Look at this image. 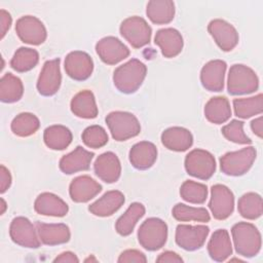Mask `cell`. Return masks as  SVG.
<instances>
[{"mask_svg":"<svg viewBox=\"0 0 263 263\" xmlns=\"http://www.w3.org/2000/svg\"><path fill=\"white\" fill-rule=\"evenodd\" d=\"M88 261H97V260H96V259H92V258H90V257H89L88 259H86V260H85V262H88Z\"/></svg>","mask_w":263,"mask_h":263,"instance_id":"cell-49","label":"cell"},{"mask_svg":"<svg viewBox=\"0 0 263 263\" xmlns=\"http://www.w3.org/2000/svg\"><path fill=\"white\" fill-rule=\"evenodd\" d=\"M62 75L60 71V59L46 61L40 72L37 89L40 95L49 97L58 92L61 86Z\"/></svg>","mask_w":263,"mask_h":263,"instance_id":"cell-14","label":"cell"},{"mask_svg":"<svg viewBox=\"0 0 263 263\" xmlns=\"http://www.w3.org/2000/svg\"><path fill=\"white\" fill-rule=\"evenodd\" d=\"M121 36L135 48L143 47L151 39L152 30L148 23L140 16L125 18L119 28Z\"/></svg>","mask_w":263,"mask_h":263,"instance_id":"cell-8","label":"cell"},{"mask_svg":"<svg viewBox=\"0 0 263 263\" xmlns=\"http://www.w3.org/2000/svg\"><path fill=\"white\" fill-rule=\"evenodd\" d=\"M233 108L235 115L243 119L261 114L263 110V96L259 93L251 98L234 99Z\"/></svg>","mask_w":263,"mask_h":263,"instance_id":"cell-34","label":"cell"},{"mask_svg":"<svg viewBox=\"0 0 263 263\" xmlns=\"http://www.w3.org/2000/svg\"><path fill=\"white\" fill-rule=\"evenodd\" d=\"M185 170L192 177L209 180L216 171L215 157L209 151L194 149L186 155Z\"/></svg>","mask_w":263,"mask_h":263,"instance_id":"cell-7","label":"cell"},{"mask_svg":"<svg viewBox=\"0 0 263 263\" xmlns=\"http://www.w3.org/2000/svg\"><path fill=\"white\" fill-rule=\"evenodd\" d=\"M39 62V53L36 49L20 47L13 54L10 66L16 72L23 73L32 70Z\"/></svg>","mask_w":263,"mask_h":263,"instance_id":"cell-36","label":"cell"},{"mask_svg":"<svg viewBox=\"0 0 263 263\" xmlns=\"http://www.w3.org/2000/svg\"><path fill=\"white\" fill-rule=\"evenodd\" d=\"M34 210L37 214L51 217H64L67 215L68 204L58 195L49 192H43L38 195L34 203Z\"/></svg>","mask_w":263,"mask_h":263,"instance_id":"cell-22","label":"cell"},{"mask_svg":"<svg viewBox=\"0 0 263 263\" xmlns=\"http://www.w3.org/2000/svg\"><path fill=\"white\" fill-rule=\"evenodd\" d=\"M222 135L228 140L236 144H251L252 140L243 132V122L239 120H231L222 127Z\"/></svg>","mask_w":263,"mask_h":263,"instance_id":"cell-41","label":"cell"},{"mask_svg":"<svg viewBox=\"0 0 263 263\" xmlns=\"http://www.w3.org/2000/svg\"><path fill=\"white\" fill-rule=\"evenodd\" d=\"M11 16L10 14L4 10L1 9L0 10V25H1V38H3L6 34V32L8 31V29L10 28L11 25Z\"/></svg>","mask_w":263,"mask_h":263,"instance_id":"cell-45","label":"cell"},{"mask_svg":"<svg viewBox=\"0 0 263 263\" xmlns=\"http://www.w3.org/2000/svg\"><path fill=\"white\" fill-rule=\"evenodd\" d=\"M231 234L235 251L243 257H254L261 250V234L252 223L238 222L233 225Z\"/></svg>","mask_w":263,"mask_h":263,"instance_id":"cell-2","label":"cell"},{"mask_svg":"<svg viewBox=\"0 0 263 263\" xmlns=\"http://www.w3.org/2000/svg\"><path fill=\"white\" fill-rule=\"evenodd\" d=\"M71 111L74 115L84 119H92L98 115L95 96L90 90H81L71 101Z\"/></svg>","mask_w":263,"mask_h":263,"instance_id":"cell-28","label":"cell"},{"mask_svg":"<svg viewBox=\"0 0 263 263\" xmlns=\"http://www.w3.org/2000/svg\"><path fill=\"white\" fill-rule=\"evenodd\" d=\"M209 208L217 220H225L234 209V196L231 190L222 184H216L211 189Z\"/></svg>","mask_w":263,"mask_h":263,"instance_id":"cell-10","label":"cell"},{"mask_svg":"<svg viewBox=\"0 0 263 263\" xmlns=\"http://www.w3.org/2000/svg\"><path fill=\"white\" fill-rule=\"evenodd\" d=\"M9 235L12 241L21 247L37 249L40 246L41 240L37 236V229L25 217H16L11 221Z\"/></svg>","mask_w":263,"mask_h":263,"instance_id":"cell-11","label":"cell"},{"mask_svg":"<svg viewBox=\"0 0 263 263\" xmlns=\"http://www.w3.org/2000/svg\"><path fill=\"white\" fill-rule=\"evenodd\" d=\"M259 79L256 73L248 66L235 64L228 73L227 90L230 95H247L258 89Z\"/></svg>","mask_w":263,"mask_h":263,"instance_id":"cell-4","label":"cell"},{"mask_svg":"<svg viewBox=\"0 0 263 263\" xmlns=\"http://www.w3.org/2000/svg\"><path fill=\"white\" fill-rule=\"evenodd\" d=\"M92 157V152L85 150L81 146H77L74 151L61 158L59 166L60 170L67 175L86 171L89 168Z\"/></svg>","mask_w":263,"mask_h":263,"instance_id":"cell-21","label":"cell"},{"mask_svg":"<svg viewBox=\"0 0 263 263\" xmlns=\"http://www.w3.org/2000/svg\"><path fill=\"white\" fill-rule=\"evenodd\" d=\"M210 257L218 262L225 261L232 254V246L229 233L226 229H218L213 234L208 243Z\"/></svg>","mask_w":263,"mask_h":263,"instance_id":"cell-27","label":"cell"},{"mask_svg":"<svg viewBox=\"0 0 263 263\" xmlns=\"http://www.w3.org/2000/svg\"><path fill=\"white\" fill-rule=\"evenodd\" d=\"M1 215L2 214H4V212H5V210H6V202H5V200L3 199V198H1Z\"/></svg>","mask_w":263,"mask_h":263,"instance_id":"cell-48","label":"cell"},{"mask_svg":"<svg viewBox=\"0 0 263 263\" xmlns=\"http://www.w3.org/2000/svg\"><path fill=\"white\" fill-rule=\"evenodd\" d=\"M145 214V206L140 202L132 203L125 213L118 218L115 224V229L118 234L122 236L129 235L137 222L144 216Z\"/></svg>","mask_w":263,"mask_h":263,"instance_id":"cell-31","label":"cell"},{"mask_svg":"<svg viewBox=\"0 0 263 263\" xmlns=\"http://www.w3.org/2000/svg\"><path fill=\"white\" fill-rule=\"evenodd\" d=\"M237 210L240 216L246 219H258L259 217H261L263 212L261 196L255 192H249L243 194L238 199Z\"/></svg>","mask_w":263,"mask_h":263,"instance_id":"cell-35","label":"cell"},{"mask_svg":"<svg viewBox=\"0 0 263 263\" xmlns=\"http://www.w3.org/2000/svg\"><path fill=\"white\" fill-rule=\"evenodd\" d=\"M82 141L85 146L93 149L101 148L108 143V135L100 125H90L82 133Z\"/></svg>","mask_w":263,"mask_h":263,"instance_id":"cell-40","label":"cell"},{"mask_svg":"<svg viewBox=\"0 0 263 263\" xmlns=\"http://www.w3.org/2000/svg\"><path fill=\"white\" fill-rule=\"evenodd\" d=\"M167 226L164 221L158 218H148L138 230L140 245L148 251L161 249L166 242Z\"/></svg>","mask_w":263,"mask_h":263,"instance_id":"cell-5","label":"cell"},{"mask_svg":"<svg viewBox=\"0 0 263 263\" xmlns=\"http://www.w3.org/2000/svg\"><path fill=\"white\" fill-rule=\"evenodd\" d=\"M256 154V149L252 146L238 151L228 152L220 158L221 171L228 176H241L252 167Z\"/></svg>","mask_w":263,"mask_h":263,"instance_id":"cell-6","label":"cell"},{"mask_svg":"<svg viewBox=\"0 0 263 263\" xmlns=\"http://www.w3.org/2000/svg\"><path fill=\"white\" fill-rule=\"evenodd\" d=\"M36 229L42 243L46 246H57L66 243L70 239V229L66 224H46L37 222Z\"/></svg>","mask_w":263,"mask_h":263,"instance_id":"cell-24","label":"cell"},{"mask_svg":"<svg viewBox=\"0 0 263 263\" xmlns=\"http://www.w3.org/2000/svg\"><path fill=\"white\" fill-rule=\"evenodd\" d=\"M39 126L40 122L37 116L29 112L16 115L11 122V130L18 137H29L34 135Z\"/></svg>","mask_w":263,"mask_h":263,"instance_id":"cell-37","label":"cell"},{"mask_svg":"<svg viewBox=\"0 0 263 263\" xmlns=\"http://www.w3.org/2000/svg\"><path fill=\"white\" fill-rule=\"evenodd\" d=\"M156 262H161V263H181L183 262V259L175 252L172 251H165L161 253L157 258Z\"/></svg>","mask_w":263,"mask_h":263,"instance_id":"cell-44","label":"cell"},{"mask_svg":"<svg viewBox=\"0 0 263 263\" xmlns=\"http://www.w3.org/2000/svg\"><path fill=\"white\" fill-rule=\"evenodd\" d=\"M123 203L124 195L118 190H111L91 203L88 211L98 217H109L117 212Z\"/></svg>","mask_w":263,"mask_h":263,"instance_id":"cell-26","label":"cell"},{"mask_svg":"<svg viewBox=\"0 0 263 263\" xmlns=\"http://www.w3.org/2000/svg\"><path fill=\"white\" fill-rule=\"evenodd\" d=\"M210 232L205 225H185L180 224L176 228V242L186 251H195L200 249Z\"/></svg>","mask_w":263,"mask_h":263,"instance_id":"cell-12","label":"cell"},{"mask_svg":"<svg viewBox=\"0 0 263 263\" xmlns=\"http://www.w3.org/2000/svg\"><path fill=\"white\" fill-rule=\"evenodd\" d=\"M92 70V60L89 54L84 51H71L65 59V71L68 76L74 80H86L91 75Z\"/></svg>","mask_w":263,"mask_h":263,"instance_id":"cell-15","label":"cell"},{"mask_svg":"<svg viewBox=\"0 0 263 263\" xmlns=\"http://www.w3.org/2000/svg\"><path fill=\"white\" fill-rule=\"evenodd\" d=\"M157 158L156 146L148 141H142L135 144L129 151V161L137 170H148Z\"/></svg>","mask_w":263,"mask_h":263,"instance_id":"cell-23","label":"cell"},{"mask_svg":"<svg viewBox=\"0 0 263 263\" xmlns=\"http://www.w3.org/2000/svg\"><path fill=\"white\" fill-rule=\"evenodd\" d=\"M146 73V66L139 60L132 59L116 68L113 74V82L120 92L133 93L142 85Z\"/></svg>","mask_w":263,"mask_h":263,"instance_id":"cell-1","label":"cell"},{"mask_svg":"<svg viewBox=\"0 0 263 263\" xmlns=\"http://www.w3.org/2000/svg\"><path fill=\"white\" fill-rule=\"evenodd\" d=\"M146 14L153 24H168L175 16V3L171 0H151L147 4Z\"/></svg>","mask_w":263,"mask_h":263,"instance_id":"cell-29","label":"cell"},{"mask_svg":"<svg viewBox=\"0 0 263 263\" xmlns=\"http://www.w3.org/2000/svg\"><path fill=\"white\" fill-rule=\"evenodd\" d=\"M102 190V186L89 176H79L72 180L69 193L75 202H86L97 196Z\"/></svg>","mask_w":263,"mask_h":263,"instance_id":"cell-20","label":"cell"},{"mask_svg":"<svg viewBox=\"0 0 263 263\" xmlns=\"http://www.w3.org/2000/svg\"><path fill=\"white\" fill-rule=\"evenodd\" d=\"M204 116L215 124L226 122L231 116L229 101L225 97L212 98L204 106Z\"/></svg>","mask_w":263,"mask_h":263,"instance_id":"cell-30","label":"cell"},{"mask_svg":"<svg viewBox=\"0 0 263 263\" xmlns=\"http://www.w3.org/2000/svg\"><path fill=\"white\" fill-rule=\"evenodd\" d=\"M226 67V63L222 60H213L206 63L200 71L202 86L210 91L223 90Z\"/></svg>","mask_w":263,"mask_h":263,"instance_id":"cell-17","label":"cell"},{"mask_svg":"<svg viewBox=\"0 0 263 263\" xmlns=\"http://www.w3.org/2000/svg\"><path fill=\"white\" fill-rule=\"evenodd\" d=\"M208 31L217 45L223 51L232 50L238 43V33L235 28L224 20L216 18L210 22Z\"/></svg>","mask_w":263,"mask_h":263,"instance_id":"cell-13","label":"cell"},{"mask_svg":"<svg viewBox=\"0 0 263 263\" xmlns=\"http://www.w3.org/2000/svg\"><path fill=\"white\" fill-rule=\"evenodd\" d=\"M93 170L96 175L106 183L116 182L121 174V165L117 155L113 152H105L98 156Z\"/></svg>","mask_w":263,"mask_h":263,"instance_id":"cell-19","label":"cell"},{"mask_svg":"<svg viewBox=\"0 0 263 263\" xmlns=\"http://www.w3.org/2000/svg\"><path fill=\"white\" fill-rule=\"evenodd\" d=\"M117 261L119 263H145L147 262V258L142 252L138 250H126L120 254Z\"/></svg>","mask_w":263,"mask_h":263,"instance_id":"cell-42","label":"cell"},{"mask_svg":"<svg viewBox=\"0 0 263 263\" xmlns=\"http://www.w3.org/2000/svg\"><path fill=\"white\" fill-rule=\"evenodd\" d=\"M96 51L100 59L108 65H115L129 55V49L116 37L108 36L98 41Z\"/></svg>","mask_w":263,"mask_h":263,"instance_id":"cell-16","label":"cell"},{"mask_svg":"<svg viewBox=\"0 0 263 263\" xmlns=\"http://www.w3.org/2000/svg\"><path fill=\"white\" fill-rule=\"evenodd\" d=\"M154 42L159 46L162 55L167 59L177 57L183 48V37L178 30L173 28L158 30Z\"/></svg>","mask_w":263,"mask_h":263,"instance_id":"cell-18","label":"cell"},{"mask_svg":"<svg viewBox=\"0 0 263 263\" xmlns=\"http://www.w3.org/2000/svg\"><path fill=\"white\" fill-rule=\"evenodd\" d=\"M11 185V176L9 171L2 164L0 166V192L4 193Z\"/></svg>","mask_w":263,"mask_h":263,"instance_id":"cell-43","label":"cell"},{"mask_svg":"<svg viewBox=\"0 0 263 263\" xmlns=\"http://www.w3.org/2000/svg\"><path fill=\"white\" fill-rule=\"evenodd\" d=\"M54 263L61 262V263H77L79 262V259L76 257V255L72 252H64L60 254L54 260Z\"/></svg>","mask_w":263,"mask_h":263,"instance_id":"cell-46","label":"cell"},{"mask_svg":"<svg viewBox=\"0 0 263 263\" xmlns=\"http://www.w3.org/2000/svg\"><path fill=\"white\" fill-rule=\"evenodd\" d=\"M161 142L168 150L182 152L192 146L193 137L187 128L173 126L166 128L161 134Z\"/></svg>","mask_w":263,"mask_h":263,"instance_id":"cell-25","label":"cell"},{"mask_svg":"<svg viewBox=\"0 0 263 263\" xmlns=\"http://www.w3.org/2000/svg\"><path fill=\"white\" fill-rule=\"evenodd\" d=\"M15 32L24 43L31 45H39L43 43L47 37L43 23L32 15L20 17L15 24Z\"/></svg>","mask_w":263,"mask_h":263,"instance_id":"cell-9","label":"cell"},{"mask_svg":"<svg viewBox=\"0 0 263 263\" xmlns=\"http://www.w3.org/2000/svg\"><path fill=\"white\" fill-rule=\"evenodd\" d=\"M181 197L190 202L200 204L203 203L208 197V187L204 184L194 181H185L180 188Z\"/></svg>","mask_w":263,"mask_h":263,"instance_id":"cell-39","label":"cell"},{"mask_svg":"<svg viewBox=\"0 0 263 263\" xmlns=\"http://www.w3.org/2000/svg\"><path fill=\"white\" fill-rule=\"evenodd\" d=\"M24 86L22 80L11 73H6L0 80V100L3 103H14L22 99Z\"/></svg>","mask_w":263,"mask_h":263,"instance_id":"cell-33","label":"cell"},{"mask_svg":"<svg viewBox=\"0 0 263 263\" xmlns=\"http://www.w3.org/2000/svg\"><path fill=\"white\" fill-rule=\"evenodd\" d=\"M45 145L52 150H64L72 142V133L64 125H51L43 134Z\"/></svg>","mask_w":263,"mask_h":263,"instance_id":"cell-32","label":"cell"},{"mask_svg":"<svg viewBox=\"0 0 263 263\" xmlns=\"http://www.w3.org/2000/svg\"><path fill=\"white\" fill-rule=\"evenodd\" d=\"M173 217L181 222L196 221V222H209L210 214L204 208H193L184 203H177L173 208Z\"/></svg>","mask_w":263,"mask_h":263,"instance_id":"cell-38","label":"cell"},{"mask_svg":"<svg viewBox=\"0 0 263 263\" xmlns=\"http://www.w3.org/2000/svg\"><path fill=\"white\" fill-rule=\"evenodd\" d=\"M106 123L112 138L119 142L134 138L141 132V125L138 118L129 112H111L106 117Z\"/></svg>","mask_w":263,"mask_h":263,"instance_id":"cell-3","label":"cell"},{"mask_svg":"<svg viewBox=\"0 0 263 263\" xmlns=\"http://www.w3.org/2000/svg\"><path fill=\"white\" fill-rule=\"evenodd\" d=\"M262 117H258L256 119H254L252 122H251V128L253 130V133L258 136L259 138H262L263 136V123H262Z\"/></svg>","mask_w":263,"mask_h":263,"instance_id":"cell-47","label":"cell"}]
</instances>
